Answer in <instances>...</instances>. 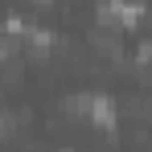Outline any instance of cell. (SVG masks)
I'll return each instance as SVG.
<instances>
[{
  "mask_svg": "<svg viewBox=\"0 0 152 152\" xmlns=\"http://www.w3.org/2000/svg\"><path fill=\"white\" fill-rule=\"evenodd\" d=\"M144 17L140 4H99L95 8V21L99 25H119V33H127V25H136Z\"/></svg>",
  "mask_w": 152,
  "mask_h": 152,
  "instance_id": "obj_1",
  "label": "cell"
}]
</instances>
